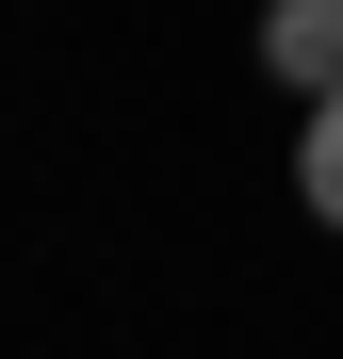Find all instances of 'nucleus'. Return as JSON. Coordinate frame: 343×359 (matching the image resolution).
<instances>
[{"mask_svg":"<svg viewBox=\"0 0 343 359\" xmlns=\"http://www.w3.org/2000/svg\"><path fill=\"white\" fill-rule=\"evenodd\" d=\"M295 196H311V229H343V98H311V131H295Z\"/></svg>","mask_w":343,"mask_h":359,"instance_id":"f03ea898","label":"nucleus"},{"mask_svg":"<svg viewBox=\"0 0 343 359\" xmlns=\"http://www.w3.org/2000/svg\"><path fill=\"white\" fill-rule=\"evenodd\" d=\"M262 66L295 98H343V0H262Z\"/></svg>","mask_w":343,"mask_h":359,"instance_id":"f257e3e1","label":"nucleus"}]
</instances>
